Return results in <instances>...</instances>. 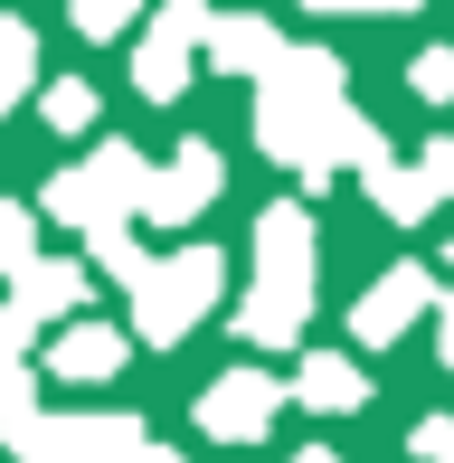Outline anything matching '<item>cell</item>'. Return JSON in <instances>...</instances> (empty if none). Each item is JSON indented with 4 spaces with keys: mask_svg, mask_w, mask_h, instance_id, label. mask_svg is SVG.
Segmentation results:
<instances>
[{
    "mask_svg": "<svg viewBox=\"0 0 454 463\" xmlns=\"http://www.w3.org/2000/svg\"><path fill=\"white\" fill-rule=\"evenodd\" d=\"M48 369H57V378H76V388H105V378L123 369V331H95V322H76L67 341L48 350Z\"/></svg>",
    "mask_w": 454,
    "mask_h": 463,
    "instance_id": "obj_11",
    "label": "cell"
},
{
    "mask_svg": "<svg viewBox=\"0 0 454 463\" xmlns=\"http://www.w3.org/2000/svg\"><path fill=\"white\" fill-rule=\"evenodd\" d=\"M436 341H445V369H454V293H445V331H436Z\"/></svg>",
    "mask_w": 454,
    "mask_h": 463,
    "instance_id": "obj_24",
    "label": "cell"
},
{
    "mask_svg": "<svg viewBox=\"0 0 454 463\" xmlns=\"http://www.w3.org/2000/svg\"><path fill=\"white\" fill-rule=\"evenodd\" d=\"M256 142L284 161V171H303V189H322L341 161L369 171V161L388 152V142L341 104V57L332 48H284V67L265 76V95H256Z\"/></svg>",
    "mask_w": 454,
    "mask_h": 463,
    "instance_id": "obj_1",
    "label": "cell"
},
{
    "mask_svg": "<svg viewBox=\"0 0 454 463\" xmlns=\"http://www.w3.org/2000/svg\"><path fill=\"white\" fill-rule=\"evenodd\" d=\"M445 275H454V246H445Z\"/></svg>",
    "mask_w": 454,
    "mask_h": 463,
    "instance_id": "obj_28",
    "label": "cell"
},
{
    "mask_svg": "<svg viewBox=\"0 0 454 463\" xmlns=\"http://www.w3.org/2000/svg\"><path fill=\"white\" fill-rule=\"evenodd\" d=\"M284 388L265 369H227L209 397H199V435H218V445H265V426H275Z\"/></svg>",
    "mask_w": 454,
    "mask_h": 463,
    "instance_id": "obj_6",
    "label": "cell"
},
{
    "mask_svg": "<svg viewBox=\"0 0 454 463\" xmlns=\"http://www.w3.org/2000/svg\"><path fill=\"white\" fill-rule=\"evenodd\" d=\"M417 95H426V104L454 95V48H426V57H417Z\"/></svg>",
    "mask_w": 454,
    "mask_h": 463,
    "instance_id": "obj_20",
    "label": "cell"
},
{
    "mask_svg": "<svg viewBox=\"0 0 454 463\" xmlns=\"http://www.w3.org/2000/svg\"><path fill=\"white\" fill-rule=\"evenodd\" d=\"M199 38H209V0H161L152 38H142V57H133V86L152 104H171L180 86H190V48Z\"/></svg>",
    "mask_w": 454,
    "mask_h": 463,
    "instance_id": "obj_5",
    "label": "cell"
},
{
    "mask_svg": "<svg viewBox=\"0 0 454 463\" xmlns=\"http://www.w3.org/2000/svg\"><path fill=\"white\" fill-rule=\"evenodd\" d=\"M86 265H29L19 275V293H10V322L29 331V322H57V312H86Z\"/></svg>",
    "mask_w": 454,
    "mask_h": 463,
    "instance_id": "obj_10",
    "label": "cell"
},
{
    "mask_svg": "<svg viewBox=\"0 0 454 463\" xmlns=\"http://www.w3.org/2000/svg\"><path fill=\"white\" fill-rule=\"evenodd\" d=\"M48 123H57V133L95 123V86H48Z\"/></svg>",
    "mask_w": 454,
    "mask_h": 463,
    "instance_id": "obj_18",
    "label": "cell"
},
{
    "mask_svg": "<svg viewBox=\"0 0 454 463\" xmlns=\"http://www.w3.org/2000/svg\"><path fill=\"white\" fill-rule=\"evenodd\" d=\"M417 463H454V416H426L417 426Z\"/></svg>",
    "mask_w": 454,
    "mask_h": 463,
    "instance_id": "obj_21",
    "label": "cell"
},
{
    "mask_svg": "<svg viewBox=\"0 0 454 463\" xmlns=\"http://www.w3.org/2000/svg\"><path fill=\"white\" fill-rule=\"evenodd\" d=\"M417 171H426V189H436V199H454V142H426Z\"/></svg>",
    "mask_w": 454,
    "mask_h": 463,
    "instance_id": "obj_22",
    "label": "cell"
},
{
    "mask_svg": "<svg viewBox=\"0 0 454 463\" xmlns=\"http://www.w3.org/2000/svg\"><path fill=\"white\" fill-rule=\"evenodd\" d=\"M209 67L218 76H275L284 67V38H275V19H256V10H237V19H209Z\"/></svg>",
    "mask_w": 454,
    "mask_h": 463,
    "instance_id": "obj_9",
    "label": "cell"
},
{
    "mask_svg": "<svg viewBox=\"0 0 454 463\" xmlns=\"http://www.w3.org/2000/svg\"><path fill=\"white\" fill-rule=\"evenodd\" d=\"M133 10H142V0H76V29H86V38H114Z\"/></svg>",
    "mask_w": 454,
    "mask_h": 463,
    "instance_id": "obj_19",
    "label": "cell"
},
{
    "mask_svg": "<svg viewBox=\"0 0 454 463\" xmlns=\"http://www.w3.org/2000/svg\"><path fill=\"white\" fill-rule=\"evenodd\" d=\"M209 189H218V152H209V142H180L171 171H152V189H142V218L180 227V218H199V208H209Z\"/></svg>",
    "mask_w": 454,
    "mask_h": 463,
    "instance_id": "obj_8",
    "label": "cell"
},
{
    "mask_svg": "<svg viewBox=\"0 0 454 463\" xmlns=\"http://www.w3.org/2000/svg\"><path fill=\"white\" fill-rule=\"evenodd\" d=\"M29 67H38V38L19 29V19H0V114L19 104V86H29Z\"/></svg>",
    "mask_w": 454,
    "mask_h": 463,
    "instance_id": "obj_15",
    "label": "cell"
},
{
    "mask_svg": "<svg viewBox=\"0 0 454 463\" xmlns=\"http://www.w3.org/2000/svg\"><path fill=\"white\" fill-rule=\"evenodd\" d=\"M303 312H313V218L284 199L256 218V293L237 303V331L256 350H275L303 331Z\"/></svg>",
    "mask_w": 454,
    "mask_h": 463,
    "instance_id": "obj_2",
    "label": "cell"
},
{
    "mask_svg": "<svg viewBox=\"0 0 454 463\" xmlns=\"http://www.w3.org/2000/svg\"><path fill=\"white\" fill-rule=\"evenodd\" d=\"M142 463H180V454H142Z\"/></svg>",
    "mask_w": 454,
    "mask_h": 463,
    "instance_id": "obj_27",
    "label": "cell"
},
{
    "mask_svg": "<svg viewBox=\"0 0 454 463\" xmlns=\"http://www.w3.org/2000/svg\"><path fill=\"white\" fill-rule=\"evenodd\" d=\"M294 397H303V407H322V416H350V407L369 397V378L350 369L341 350H313V360L294 369Z\"/></svg>",
    "mask_w": 454,
    "mask_h": 463,
    "instance_id": "obj_12",
    "label": "cell"
},
{
    "mask_svg": "<svg viewBox=\"0 0 454 463\" xmlns=\"http://www.w3.org/2000/svg\"><path fill=\"white\" fill-rule=\"evenodd\" d=\"M0 435H10L19 454L38 445V407H29V369H19L10 350H0Z\"/></svg>",
    "mask_w": 454,
    "mask_h": 463,
    "instance_id": "obj_14",
    "label": "cell"
},
{
    "mask_svg": "<svg viewBox=\"0 0 454 463\" xmlns=\"http://www.w3.org/2000/svg\"><path fill=\"white\" fill-rule=\"evenodd\" d=\"M218 284H227V256H218V246H180L171 265H152V275H142V341L171 350L180 331L218 303Z\"/></svg>",
    "mask_w": 454,
    "mask_h": 463,
    "instance_id": "obj_4",
    "label": "cell"
},
{
    "mask_svg": "<svg viewBox=\"0 0 454 463\" xmlns=\"http://www.w3.org/2000/svg\"><path fill=\"white\" fill-rule=\"evenodd\" d=\"M303 463H341V454H322V445H313V454H303Z\"/></svg>",
    "mask_w": 454,
    "mask_h": 463,
    "instance_id": "obj_26",
    "label": "cell"
},
{
    "mask_svg": "<svg viewBox=\"0 0 454 463\" xmlns=\"http://www.w3.org/2000/svg\"><path fill=\"white\" fill-rule=\"evenodd\" d=\"M142 189H152V171H142V152L133 142H105V152L86 161V171H57L48 180V218H67V227H123L142 208Z\"/></svg>",
    "mask_w": 454,
    "mask_h": 463,
    "instance_id": "obj_3",
    "label": "cell"
},
{
    "mask_svg": "<svg viewBox=\"0 0 454 463\" xmlns=\"http://www.w3.org/2000/svg\"><path fill=\"white\" fill-rule=\"evenodd\" d=\"M10 341H19V322H10V312H0V350H10Z\"/></svg>",
    "mask_w": 454,
    "mask_h": 463,
    "instance_id": "obj_25",
    "label": "cell"
},
{
    "mask_svg": "<svg viewBox=\"0 0 454 463\" xmlns=\"http://www.w3.org/2000/svg\"><path fill=\"white\" fill-rule=\"evenodd\" d=\"M303 10H417V0H303Z\"/></svg>",
    "mask_w": 454,
    "mask_h": 463,
    "instance_id": "obj_23",
    "label": "cell"
},
{
    "mask_svg": "<svg viewBox=\"0 0 454 463\" xmlns=\"http://www.w3.org/2000/svg\"><path fill=\"white\" fill-rule=\"evenodd\" d=\"M360 180H369V199H379L388 218H407V227H417V218H436V189H426V171H407V161H388V152H379Z\"/></svg>",
    "mask_w": 454,
    "mask_h": 463,
    "instance_id": "obj_13",
    "label": "cell"
},
{
    "mask_svg": "<svg viewBox=\"0 0 454 463\" xmlns=\"http://www.w3.org/2000/svg\"><path fill=\"white\" fill-rule=\"evenodd\" d=\"M29 246H38L29 208H10V199H0V265H10V275H29Z\"/></svg>",
    "mask_w": 454,
    "mask_h": 463,
    "instance_id": "obj_16",
    "label": "cell"
},
{
    "mask_svg": "<svg viewBox=\"0 0 454 463\" xmlns=\"http://www.w3.org/2000/svg\"><path fill=\"white\" fill-rule=\"evenodd\" d=\"M95 265H105V275H133V284L152 275V265H142V246L123 237V227H105V237H95Z\"/></svg>",
    "mask_w": 454,
    "mask_h": 463,
    "instance_id": "obj_17",
    "label": "cell"
},
{
    "mask_svg": "<svg viewBox=\"0 0 454 463\" xmlns=\"http://www.w3.org/2000/svg\"><path fill=\"white\" fill-rule=\"evenodd\" d=\"M436 303V275H426V265H388L379 284L360 293V312H350V331H360V341H398L407 322H417V312Z\"/></svg>",
    "mask_w": 454,
    "mask_h": 463,
    "instance_id": "obj_7",
    "label": "cell"
}]
</instances>
